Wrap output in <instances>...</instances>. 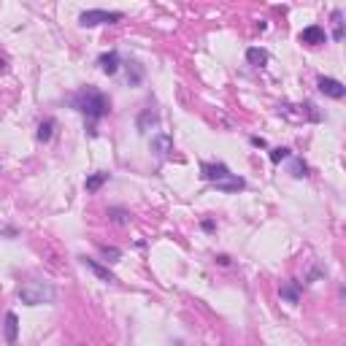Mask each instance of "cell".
<instances>
[{"instance_id": "e0dca14e", "label": "cell", "mask_w": 346, "mask_h": 346, "mask_svg": "<svg viewBox=\"0 0 346 346\" xmlns=\"http://www.w3.org/2000/svg\"><path fill=\"white\" fill-rule=\"evenodd\" d=\"M106 182H108V173H106V170H98V173H92V176H86L84 190H86V192H98Z\"/></svg>"}, {"instance_id": "3957f363", "label": "cell", "mask_w": 346, "mask_h": 346, "mask_svg": "<svg viewBox=\"0 0 346 346\" xmlns=\"http://www.w3.org/2000/svg\"><path fill=\"white\" fill-rule=\"evenodd\" d=\"M125 19L122 11H106V9H90L78 14V25L81 27H98V25H117Z\"/></svg>"}, {"instance_id": "ac0fdd59", "label": "cell", "mask_w": 346, "mask_h": 346, "mask_svg": "<svg viewBox=\"0 0 346 346\" xmlns=\"http://www.w3.org/2000/svg\"><path fill=\"white\" fill-rule=\"evenodd\" d=\"M333 41H343V11L341 9H333Z\"/></svg>"}, {"instance_id": "4316f807", "label": "cell", "mask_w": 346, "mask_h": 346, "mask_svg": "<svg viewBox=\"0 0 346 346\" xmlns=\"http://www.w3.org/2000/svg\"><path fill=\"white\" fill-rule=\"evenodd\" d=\"M216 263H219V265H225V268H227V265H230V257H227V254H216Z\"/></svg>"}, {"instance_id": "ffe728a7", "label": "cell", "mask_w": 346, "mask_h": 346, "mask_svg": "<svg viewBox=\"0 0 346 346\" xmlns=\"http://www.w3.org/2000/svg\"><path fill=\"white\" fill-rule=\"evenodd\" d=\"M100 254H103L106 263H119V260H122V249H117V246H100Z\"/></svg>"}, {"instance_id": "4fadbf2b", "label": "cell", "mask_w": 346, "mask_h": 346, "mask_svg": "<svg viewBox=\"0 0 346 346\" xmlns=\"http://www.w3.org/2000/svg\"><path fill=\"white\" fill-rule=\"evenodd\" d=\"M219 192H225V195H233V192H241V190H246V179H241V176H230L225 179V182H219V184H214Z\"/></svg>"}, {"instance_id": "2e32d148", "label": "cell", "mask_w": 346, "mask_h": 346, "mask_svg": "<svg viewBox=\"0 0 346 346\" xmlns=\"http://www.w3.org/2000/svg\"><path fill=\"white\" fill-rule=\"evenodd\" d=\"M268 52H265V49L263 46H249L246 49V62L249 65H254V68H260V65H265V62H268Z\"/></svg>"}, {"instance_id": "44dd1931", "label": "cell", "mask_w": 346, "mask_h": 346, "mask_svg": "<svg viewBox=\"0 0 346 346\" xmlns=\"http://www.w3.org/2000/svg\"><path fill=\"white\" fill-rule=\"evenodd\" d=\"M292 157V151L287 149V146H279V149H271V162L273 165H279V162H284V160H290Z\"/></svg>"}, {"instance_id": "f1b7e54d", "label": "cell", "mask_w": 346, "mask_h": 346, "mask_svg": "<svg viewBox=\"0 0 346 346\" xmlns=\"http://www.w3.org/2000/svg\"><path fill=\"white\" fill-rule=\"evenodd\" d=\"M176 346H184V343H176Z\"/></svg>"}, {"instance_id": "9a60e30c", "label": "cell", "mask_w": 346, "mask_h": 346, "mask_svg": "<svg viewBox=\"0 0 346 346\" xmlns=\"http://www.w3.org/2000/svg\"><path fill=\"white\" fill-rule=\"evenodd\" d=\"M54 127H57V119H54V117H46V119H43L41 125H38V133H35V138H38L41 143H49V141L54 138Z\"/></svg>"}, {"instance_id": "83f0119b", "label": "cell", "mask_w": 346, "mask_h": 346, "mask_svg": "<svg viewBox=\"0 0 346 346\" xmlns=\"http://www.w3.org/2000/svg\"><path fill=\"white\" fill-rule=\"evenodd\" d=\"M6 70H9V62H6L3 57H0V73H6Z\"/></svg>"}, {"instance_id": "30bf717a", "label": "cell", "mask_w": 346, "mask_h": 346, "mask_svg": "<svg viewBox=\"0 0 346 346\" xmlns=\"http://www.w3.org/2000/svg\"><path fill=\"white\" fill-rule=\"evenodd\" d=\"M149 149H151V154H154V157H168L170 151H173V138H170L168 133H154V135H151Z\"/></svg>"}, {"instance_id": "9c48e42d", "label": "cell", "mask_w": 346, "mask_h": 346, "mask_svg": "<svg viewBox=\"0 0 346 346\" xmlns=\"http://www.w3.org/2000/svg\"><path fill=\"white\" fill-rule=\"evenodd\" d=\"M98 65H100V70H103L106 76H117L119 65H122V57H119L117 49H111V52H103L98 57Z\"/></svg>"}, {"instance_id": "8fae6325", "label": "cell", "mask_w": 346, "mask_h": 346, "mask_svg": "<svg viewBox=\"0 0 346 346\" xmlns=\"http://www.w3.org/2000/svg\"><path fill=\"white\" fill-rule=\"evenodd\" d=\"M3 335H6V343H17V338H19V316L9 311L6 314V322H3Z\"/></svg>"}, {"instance_id": "5bb4252c", "label": "cell", "mask_w": 346, "mask_h": 346, "mask_svg": "<svg viewBox=\"0 0 346 346\" xmlns=\"http://www.w3.org/2000/svg\"><path fill=\"white\" fill-rule=\"evenodd\" d=\"M143 78H146V68H143L138 60H130L127 62V84L130 86H138Z\"/></svg>"}, {"instance_id": "ba28073f", "label": "cell", "mask_w": 346, "mask_h": 346, "mask_svg": "<svg viewBox=\"0 0 346 346\" xmlns=\"http://www.w3.org/2000/svg\"><path fill=\"white\" fill-rule=\"evenodd\" d=\"M160 125V111L157 108H143V111L138 114V119H135V130H138L141 135H146L151 127Z\"/></svg>"}, {"instance_id": "7c38bea8", "label": "cell", "mask_w": 346, "mask_h": 346, "mask_svg": "<svg viewBox=\"0 0 346 346\" xmlns=\"http://www.w3.org/2000/svg\"><path fill=\"white\" fill-rule=\"evenodd\" d=\"M279 295H281V300L298 306V303H300V281H284L281 290H279Z\"/></svg>"}, {"instance_id": "7402d4cb", "label": "cell", "mask_w": 346, "mask_h": 346, "mask_svg": "<svg viewBox=\"0 0 346 346\" xmlns=\"http://www.w3.org/2000/svg\"><path fill=\"white\" fill-rule=\"evenodd\" d=\"M290 173H292L295 179H303V176H308V165L303 162L300 157H295V160H292V168H290Z\"/></svg>"}, {"instance_id": "603a6c76", "label": "cell", "mask_w": 346, "mask_h": 346, "mask_svg": "<svg viewBox=\"0 0 346 346\" xmlns=\"http://www.w3.org/2000/svg\"><path fill=\"white\" fill-rule=\"evenodd\" d=\"M108 216H111L114 222H119V225H127L130 222V214L125 211V208H108Z\"/></svg>"}, {"instance_id": "cb8c5ba5", "label": "cell", "mask_w": 346, "mask_h": 346, "mask_svg": "<svg viewBox=\"0 0 346 346\" xmlns=\"http://www.w3.org/2000/svg\"><path fill=\"white\" fill-rule=\"evenodd\" d=\"M319 276H327V271H324L322 265H314V268L308 271V276H306V281H314V279H319Z\"/></svg>"}, {"instance_id": "484cf974", "label": "cell", "mask_w": 346, "mask_h": 346, "mask_svg": "<svg viewBox=\"0 0 346 346\" xmlns=\"http://www.w3.org/2000/svg\"><path fill=\"white\" fill-rule=\"evenodd\" d=\"M251 146H260V149H265V146H268V143H265V138H263V135H251Z\"/></svg>"}, {"instance_id": "d6986e66", "label": "cell", "mask_w": 346, "mask_h": 346, "mask_svg": "<svg viewBox=\"0 0 346 346\" xmlns=\"http://www.w3.org/2000/svg\"><path fill=\"white\" fill-rule=\"evenodd\" d=\"M300 108H303V111H300L303 119H308V122H322V111H316V106L311 103V100H306V103H303Z\"/></svg>"}, {"instance_id": "8992f818", "label": "cell", "mask_w": 346, "mask_h": 346, "mask_svg": "<svg viewBox=\"0 0 346 346\" xmlns=\"http://www.w3.org/2000/svg\"><path fill=\"white\" fill-rule=\"evenodd\" d=\"M300 43H308V46H322V43H327V33H324L322 25H308L300 30Z\"/></svg>"}, {"instance_id": "5b68a950", "label": "cell", "mask_w": 346, "mask_h": 346, "mask_svg": "<svg viewBox=\"0 0 346 346\" xmlns=\"http://www.w3.org/2000/svg\"><path fill=\"white\" fill-rule=\"evenodd\" d=\"M316 90H319L322 95L333 98V100H343L346 98V86L338 81V78H333V76H319L316 78Z\"/></svg>"}, {"instance_id": "d4e9b609", "label": "cell", "mask_w": 346, "mask_h": 346, "mask_svg": "<svg viewBox=\"0 0 346 346\" xmlns=\"http://www.w3.org/2000/svg\"><path fill=\"white\" fill-rule=\"evenodd\" d=\"M200 227H203L206 233H214V230H216V222H214V219H203V222H200Z\"/></svg>"}, {"instance_id": "7a4b0ae2", "label": "cell", "mask_w": 346, "mask_h": 346, "mask_svg": "<svg viewBox=\"0 0 346 346\" xmlns=\"http://www.w3.org/2000/svg\"><path fill=\"white\" fill-rule=\"evenodd\" d=\"M19 300L25 303V306H49V303H54L57 298V290L52 281H43V279H30L25 281V284L19 287Z\"/></svg>"}, {"instance_id": "52a82bcc", "label": "cell", "mask_w": 346, "mask_h": 346, "mask_svg": "<svg viewBox=\"0 0 346 346\" xmlns=\"http://www.w3.org/2000/svg\"><path fill=\"white\" fill-rule=\"evenodd\" d=\"M81 260V265L84 268H90L92 273H95V276L100 279V281H106V284H117V276H114L111 271H108V265H103V263H98V260H92V257H78Z\"/></svg>"}, {"instance_id": "277c9868", "label": "cell", "mask_w": 346, "mask_h": 346, "mask_svg": "<svg viewBox=\"0 0 346 346\" xmlns=\"http://www.w3.org/2000/svg\"><path fill=\"white\" fill-rule=\"evenodd\" d=\"M200 176H203V182H208V184H219V182L233 176V170H230L225 162H200Z\"/></svg>"}, {"instance_id": "6da1fadb", "label": "cell", "mask_w": 346, "mask_h": 346, "mask_svg": "<svg viewBox=\"0 0 346 346\" xmlns=\"http://www.w3.org/2000/svg\"><path fill=\"white\" fill-rule=\"evenodd\" d=\"M70 106H73L78 114H84L90 138H95V135H98V122L111 114V98H108L103 90L92 86V84L81 86L76 95H70Z\"/></svg>"}]
</instances>
